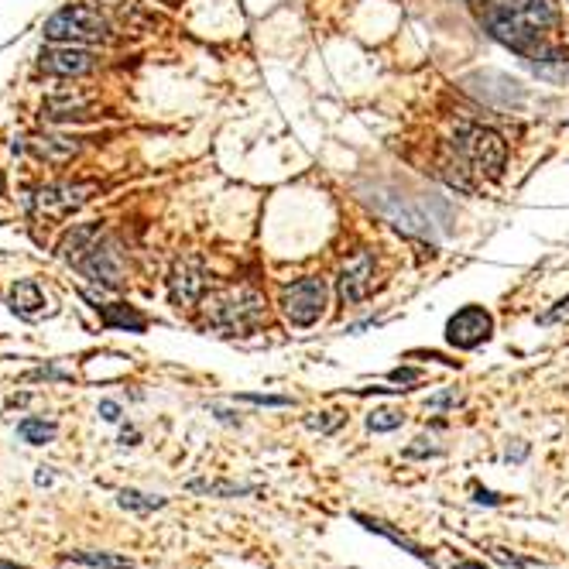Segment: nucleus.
Wrapping results in <instances>:
<instances>
[{
    "mask_svg": "<svg viewBox=\"0 0 569 569\" xmlns=\"http://www.w3.org/2000/svg\"><path fill=\"white\" fill-rule=\"evenodd\" d=\"M480 21L494 42L528 62L546 45V31L559 21V4L556 0H484Z\"/></svg>",
    "mask_w": 569,
    "mask_h": 569,
    "instance_id": "nucleus-1",
    "label": "nucleus"
},
{
    "mask_svg": "<svg viewBox=\"0 0 569 569\" xmlns=\"http://www.w3.org/2000/svg\"><path fill=\"white\" fill-rule=\"evenodd\" d=\"M45 38L62 45H96L110 38V21L96 7L86 4H66L45 21Z\"/></svg>",
    "mask_w": 569,
    "mask_h": 569,
    "instance_id": "nucleus-2",
    "label": "nucleus"
},
{
    "mask_svg": "<svg viewBox=\"0 0 569 569\" xmlns=\"http://www.w3.org/2000/svg\"><path fill=\"white\" fill-rule=\"evenodd\" d=\"M268 319V306L254 288H237V292L223 295L210 309V326L220 336H247L258 333Z\"/></svg>",
    "mask_w": 569,
    "mask_h": 569,
    "instance_id": "nucleus-3",
    "label": "nucleus"
},
{
    "mask_svg": "<svg viewBox=\"0 0 569 569\" xmlns=\"http://www.w3.org/2000/svg\"><path fill=\"white\" fill-rule=\"evenodd\" d=\"M76 271L100 288H120L127 282V251L114 234H100L93 247L76 261Z\"/></svg>",
    "mask_w": 569,
    "mask_h": 569,
    "instance_id": "nucleus-4",
    "label": "nucleus"
},
{
    "mask_svg": "<svg viewBox=\"0 0 569 569\" xmlns=\"http://www.w3.org/2000/svg\"><path fill=\"white\" fill-rule=\"evenodd\" d=\"M456 148L463 151L470 165L477 168L487 179H498L508 165V141L501 138L491 127H477V124H460L456 131Z\"/></svg>",
    "mask_w": 569,
    "mask_h": 569,
    "instance_id": "nucleus-5",
    "label": "nucleus"
},
{
    "mask_svg": "<svg viewBox=\"0 0 569 569\" xmlns=\"http://www.w3.org/2000/svg\"><path fill=\"white\" fill-rule=\"evenodd\" d=\"M100 192V182L93 179H76V182H48V186H38L31 196H24V206L38 216H52V220H62V216L76 213L79 206H86L90 199Z\"/></svg>",
    "mask_w": 569,
    "mask_h": 569,
    "instance_id": "nucleus-6",
    "label": "nucleus"
},
{
    "mask_svg": "<svg viewBox=\"0 0 569 569\" xmlns=\"http://www.w3.org/2000/svg\"><path fill=\"white\" fill-rule=\"evenodd\" d=\"M326 299H330V288H326V278L319 275H306L299 282L285 285L282 292V312L292 326L306 330V326H316L326 312Z\"/></svg>",
    "mask_w": 569,
    "mask_h": 569,
    "instance_id": "nucleus-7",
    "label": "nucleus"
},
{
    "mask_svg": "<svg viewBox=\"0 0 569 569\" xmlns=\"http://www.w3.org/2000/svg\"><path fill=\"white\" fill-rule=\"evenodd\" d=\"M494 333V316L484 306H463L446 319V343L456 350H477Z\"/></svg>",
    "mask_w": 569,
    "mask_h": 569,
    "instance_id": "nucleus-8",
    "label": "nucleus"
},
{
    "mask_svg": "<svg viewBox=\"0 0 569 569\" xmlns=\"http://www.w3.org/2000/svg\"><path fill=\"white\" fill-rule=\"evenodd\" d=\"M96 52L83 45H62V42H52L48 48L38 52V69L48 72V76H62V79H76V76H86V72L96 69Z\"/></svg>",
    "mask_w": 569,
    "mask_h": 569,
    "instance_id": "nucleus-9",
    "label": "nucleus"
},
{
    "mask_svg": "<svg viewBox=\"0 0 569 569\" xmlns=\"http://www.w3.org/2000/svg\"><path fill=\"white\" fill-rule=\"evenodd\" d=\"M374 292V258L367 251H354L340 264L336 275V295L343 306H360Z\"/></svg>",
    "mask_w": 569,
    "mask_h": 569,
    "instance_id": "nucleus-10",
    "label": "nucleus"
},
{
    "mask_svg": "<svg viewBox=\"0 0 569 569\" xmlns=\"http://www.w3.org/2000/svg\"><path fill=\"white\" fill-rule=\"evenodd\" d=\"M206 292V268L203 258L192 254V258L175 261L172 275H168V299H172L175 309H189L203 299Z\"/></svg>",
    "mask_w": 569,
    "mask_h": 569,
    "instance_id": "nucleus-11",
    "label": "nucleus"
},
{
    "mask_svg": "<svg viewBox=\"0 0 569 569\" xmlns=\"http://www.w3.org/2000/svg\"><path fill=\"white\" fill-rule=\"evenodd\" d=\"M467 90L480 96L484 103H494V107H522L525 103V86L518 79L504 76V72H474L467 76Z\"/></svg>",
    "mask_w": 569,
    "mask_h": 569,
    "instance_id": "nucleus-12",
    "label": "nucleus"
},
{
    "mask_svg": "<svg viewBox=\"0 0 569 569\" xmlns=\"http://www.w3.org/2000/svg\"><path fill=\"white\" fill-rule=\"evenodd\" d=\"M378 210L388 216V220L395 223L398 230H405L408 237H432V220L419 210V206L408 203L405 196H395V192H388V196L378 199Z\"/></svg>",
    "mask_w": 569,
    "mask_h": 569,
    "instance_id": "nucleus-13",
    "label": "nucleus"
},
{
    "mask_svg": "<svg viewBox=\"0 0 569 569\" xmlns=\"http://www.w3.org/2000/svg\"><path fill=\"white\" fill-rule=\"evenodd\" d=\"M7 309L14 312L18 319H28V323H35V319H42L48 312V295L45 288L35 282V278H18L11 288H7Z\"/></svg>",
    "mask_w": 569,
    "mask_h": 569,
    "instance_id": "nucleus-14",
    "label": "nucleus"
},
{
    "mask_svg": "<svg viewBox=\"0 0 569 569\" xmlns=\"http://www.w3.org/2000/svg\"><path fill=\"white\" fill-rule=\"evenodd\" d=\"M93 309L107 330H127V333L148 330V316L138 306H127V302H107V306H100V302H93Z\"/></svg>",
    "mask_w": 569,
    "mask_h": 569,
    "instance_id": "nucleus-15",
    "label": "nucleus"
},
{
    "mask_svg": "<svg viewBox=\"0 0 569 569\" xmlns=\"http://www.w3.org/2000/svg\"><path fill=\"white\" fill-rule=\"evenodd\" d=\"M103 230H100V223H76V227L69 230L66 237H62V244H59V258L62 261H69L72 268H76V261L83 258L86 251L93 247V240L100 237Z\"/></svg>",
    "mask_w": 569,
    "mask_h": 569,
    "instance_id": "nucleus-16",
    "label": "nucleus"
},
{
    "mask_svg": "<svg viewBox=\"0 0 569 569\" xmlns=\"http://www.w3.org/2000/svg\"><path fill=\"white\" fill-rule=\"evenodd\" d=\"M28 148L35 151L38 158H45V162L62 165L79 151V138H66V134H42V138H31Z\"/></svg>",
    "mask_w": 569,
    "mask_h": 569,
    "instance_id": "nucleus-17",
    "label": "nucleus"
},
{
    "mask_svg": "<svg viewBox=\"0 0 569 569\" xmlns=\"http://www.w3.org/2000/svg\"><path fill=\"white\" fill-rule=\"evenodd\" d=\"M189 491L206 494V498H244V494H258L254 484H230V480H189Z\"/></svg>",
    "mask_w": 569,
    "mask_h": 569,
    "instance_id": "nucleus-18",
    "label": "nucleus"
},
{
    "mask_svg": "<svg viewBox=\"0 0 569 569\" xmlns=\"http://www.w3.org/2000/svg\"><path fill=\"white\" fill-rule=\"evenodd\" d=\"M354 522L364 525L367 532H378V535H384V539H391V542H395V546H402L405 552H412L415 559H422V563H432V559H429V552H422L419 546H415L412 539H405L402 532H395V528H388L384 522H374V518H364V515H354Z\"/></svg>",
    "mask_w": 569,
    "mask_h": 569,
    "instance_id": "nucleus-19",
    "label": "nucleus"
},
{
    "mask_svg": "<svg viewBox=\"0 0 569 569\" xmlns=\"http://www.w3.org/2000/svg\"><path fill=\"white\" fill-rule=\"evenodd\" d=\"M62 563L93 566V569H134V566H131V559H124V556H110V552H69V556H62Z\"/></svg>",
    "mask_w": 569,
    "mask_h": 569,
    "instance_id": "nucleus-20",
    "label": "nucleus"
},
{
    "mask_svg": "<svg viewBox=\"0 0 569 569\" xmlns=\"http://www.w3.org/2000/svg\"><path fill=\"white\" fill-rule=\"evenodd\" d=\"M18 436L28 446H45L55 439V422H45V419H38V415H28V419L18 422Z\"/></svg>",
    "mask_w": 569,
    "mask_h": 569,
    "instance_id": "nucleus-21",
    "label": "nucleus"
},
{
    "mask_svg": "<svg viewBox=\"0 0 569 569\" xmlns=\"http://www.w3.org/2000/svg\"><path fill=\"white\" fill-rule=\"evenodd\" d=\"M117 504L127 511H138V515H151V511L165 508L168 501L158 498V494H141V491H134V487H127V491L117 494Z\"/></svg>",
    "mask_w": 569,
    "mask_h": 569,
    "instance_id": "nucleus-22",
    "label": "nucleus"
},
{
    "mask_svg": "<svg viewBox=\"0 0 569 569\" xmlns=\"http://www.w3.org/2000/svg\"><path fill=\"white\" fill-rule=\"evenodd\" d=\"M405 426V412L402 408H374L367 415V429L371 432H395Z\"/></svg>",
    "mask_w": 569,
    "mask_h": 569,
    "instance_id": "nucleus-23",
    "label": "nucleus"
},
{
    "mask_svg": "<svg viewBox=\"0 0 569 569\" xmlns=\"http://www.w3.org/2000/svg\"><path fill=\"white\" fill-rule=\"evenodd\" d=\"M491 556L498 559V563L511 566V569H549L546 563H539V559L518 556V552H508V549H501V546H494V549H491Z\"/></svg>",
    "mask_w": 569,
    "mask_h": 569,
    "instance_id": "nucleus-24",
    "label": "nucleus"
},
{
    "mask_svg": "<svg viewBox=\"0 0 569 569\" xmlns=\"http://www.w3.org/2000/svg\"><path fill=\"white\" fill-rule=\"evenodd\" d=\"M240 402H251V405H264V408H292L295 402L285 395H237Z\"/></svg>",
    "mask_w": 569,
    "mask_h": 569,
    "instance_id": "nucleus-25",
    "label": "nucleus"
},
{
    "mask_svg": "<svg viewBox=\"0 0 569 569\" xmlns=\"http://www.w3.org/2000/svg\"><path fill=\"white\" fill-rule=\"evenodd\" d=\"M340 422H343V415H336V412H319V415H309L306 426L316 429V432H333L336 426H340Z\"/></svg>",
    "mask_w": 569,
    "mask_h": 569,
    "instance_id": "nucleus-26",
    "label": "nucleus"
},
{
    "mask_svg": "<svg viewBox=\"0 0 569 569\" xmlns=\"http://www.w3.org/2000/svg\"><path fill=\"white\" fill-rule=\"evenodd\" d=\"M460 405V391L450 388V391H439V395H432L426 408H432V412H446V408H456Z\"/></svg>",
    "mask_w": 569,
    "mask_h": 569,
    "instance_id": "nucleus-27",
    "label": "nucleus"
},
{
    "mask_svg": "<svg viewBox=\"0 0 569 569\" xmlns=\"http://www.w3.org/2000/svg\"><path fill=\"white\" fill-rule=\"evenodd\" d=\"M388 378L395 381V384H402V388L408 391V384H419L422 378H426V374H422L419 367H395V371H391Z\"/></svg>",
    "mask_w": 569,
    "mask_h": 569,
    "instance_id": "nucleus-28",
    "label": "nucleus"
},
{
    "mask_svg": "<svg viewBox=\"0 0 569 569\" xmlns=\"http://www.w3.org/2000/svg\"><path fill=\"white\" fill-rule=\"evenodd\" d=\"M415 443H419V446H408V450H405L408 460H429V456H439V453H443L439 446H429L432 439H415Z\"/></svg>",
    "mask_w": 569,
    "mask_h": 569,
    "instance_id": "nucleus-29",
    "label": "nucleus"
},
{
    "mask_svg": "<svg viewBox=\"0 0 569 569\" xmlns=\"http://www.w3.org/2000/svg\"><path fill=\"white\" fill-rule=\"evenodd\" d=\"M563 316H569V295H566V299H559L549 312H542L539 323H542V326H552V323H559Z\"/></svg>",
    "mask_w": 569,
    "mask_h": 569,
    "instance_id": "nucleus-30",
    "label": "nucleus"
},
{
    "mask_svg": "<svg viewBox=\"0 0 569 569\" xmlns=\"http://www.w3.org/2000/svg\"><path fill=\"white\" fill-rule=\"evenodd\" d=\"M28 381H69V374L55 371V367H38V371L28 374Z\"/></svg>",
    "mask_w": 569,
    "mask_h": 569,
    "instance_id": "nucleus-31",
    "label": "nucleus"
},
{
    "mask_svg": "<svg viewBox=\"0 0 569 569\" xmlns=\"http://www.w3.org/2000/svg\"><path fill=\"white\" fill-rule=\"evenodd\" d=\"M474 501H477V504H491V508H498V504H504L508 498H504V494H498V491H484V487H474Z\"/></svg>",
    "mask_w": 569,
    "mask_h": 569,
    "instance_id": "nucleus-32",
    "label": "nucleus"
},
{
    "mask_svg": "<svg viewBox=\"0 0 569 569\" xmlns=\"http://www.w3.org/2000/svg\"><path fill=\"white\" fill-rule=\"evenodd\" d=\"M528 456V443H515V446H508V453H504V460L508 463H522Z\"/></svg>",
    "mask_w": 569,
    "mask_h": 569,
    "instance_id": "nucleus-33",
    "label": "nucleus"
},
{
    "mask_svg": "<svg viewBox=\"0 0 569 569\" xmlns=\"http://www.w3.org/2000/svg\"><path fill=\"white\" fill-rule=\"evenodd\" d=\"M100 415L107 422H120V405L117 402H100Z\"/></svg>",
    "mask_w": 569,
    "mask_h": 569,
    "instance_id": "nucleus-34",
    "label": "nucleus"
},
{
    "mask_svg": "<svg viewBox=\"0 0 569 569\" xmlns=\"http://www.w3.org/2000/svg\"><path fill=\"white\" fill-rule=\"evenodd\" d=\"M210 412L216 415V422H227V426H234V422H237V415L227 412V408H220V405H210Z\"/></svg>",
    "mask_w": 569,
    "mask_h": 569,
    "instance_id": "nucleus-35",
    "label": "nucleus"
},
{
    "mask_svg": "<svg viewBox=\"0 0 569 569\" xmlns=\"http://www.w3.org/2000/svg\"><path fill=\"white\" fill-rule=\"evenodd\" d=\"M138 429H124V436H120V443H124V446H138Z\"/></svg>",
    "mask_w": 569,
    "mask_h": 569,
    "instance_id": "nucleus-36",
    "label": "nucleus"
},
{
    "mask_svg": "<svg viewBox=\"0 0 569 569\" xmlns=\"http://www.w3.org/2000/svg\"><path fill=\"white\" fill-rule=\"evenodd\" d=\"M38 484H52V474H48V467H42V470H38Z\"/></svg>",
    "mask_w": 569,
    "mask_h": 569,
    "instance_id": "nucleus-37",
    "label": "nucleus"
},
{
    "mask_svg": "<svg viewBox=\"0 0 569 569\" xmlns=\"http://www.w3.org/2000/svg\"><path fill=\"white\" fill-rule=\"evenodd\" d=\"M0 569H28V566H18V563H4V559H0Z\"/></svg>",
    "mask_w": 569,
    "mask_h": 569,
    "instance_id": "nucleus-38",
    "label": "nucleus"
},
{
    "mask_svg": "<svg viewBox=\"0 0 569 569\" xmlns=\"http://www.w3.org/2000/svg\"><path fill=\"white\" fill-rule=\"evenodd\" d=\"M456 569H484L480 563H463V566H456Z\"/></svg>",
    "mask_w": 569,
    "mask_h": 569,
    "instance_id": "nucleus-39",
    "label": "nucleus"
},
{
    "mask_svg": "<svg viewBox=\"0 0 569 569\" xmlns=\"http://www.w3.org/2000/svg\"><path fill=\"white\" fill-rule=\"evenodd\" d=\"M4 189H7V186H4V172H0V196H4Z\"/></svg>",
    "mask_w": 569,
    "mask_h": 569,
    "instance_id": "nucleus-40",
    "label": "nucleus"
}]
</instances>
